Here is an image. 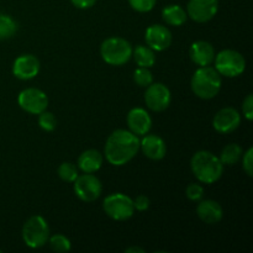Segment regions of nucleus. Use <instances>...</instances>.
Instances as JSON below:
<instances>
[{
    "instance_id": "1",
    "label": "nucleus",
    "mask_w": 253,
    "mask_h": 253,
    "mask_svg": "<svg viewBox=\"0 0 253 253\" xmlns=\"http://www.w3.org/2000/svg\"><path fill=\"white\" fill-rule=\"evenodd\" d=\"M140 150V140L135 133L126 130H116L108 137L105 157L113 166H124L130 162Z\"/></svg>"
},
{
    "instance_id": "2",
    "label": "nucleus",
    "mask_w": 253,
    "mask_h": 253,
    "mask_svg": "<svg viewBox=\"0 0 253 253\" xmlns=\"http://www.w3.org/2000/svg\"><path fill=\"white\" fill-rule=\"evenodd\" d=\"M192 172L198 180L205 184H212L221 178L224 173V165L219 157L209 151H199L190 161Z\"/></svg>"
},
{
    "instance_id": "3",
    "label": "nucleus",
    "mask_w": 253,
    "mask_h": 253,
    "mask_svg": "<svg viewBox=\"0 0 253 253\" xmlns=\"http://www.w3.org/2000/svg\"><path fill=\"white\" fill-rule=\"evenodd\" d=\"M192 90L200 99H212L221 89V76L212 67H200L192 78Z\"/></svg>"
},
{
    "instance_id": "4",
    "label": "nucleus",
    "mask_w": 253,
    "mask_h": 253,
    "mask_svg": "<svg viewBox=\"0 0 253 253\" xmlns=\"http://www.w3.org/2000/svg\"><path fill=\"white\" fill-rule=\"evenodd\" d=\"M130 42L121 37H110L101 43L100 53L104 61L111 66H123L132 57Z\"/></svg>"
},
{
    "instance_id": "5",
    "label": "nucleus",
    "mask_w": 253,
    "mask_h": 253,
    "mask_svg": "<svg viewBox=\"0 0 253 253\" xmlns=\"http://www.w3.org/2000/svg\"><path fill=\"white\" fill-rule=\"evenodd\" d=\"M22 239L31 249L44 246L49 239V227L46 220L40 215L30 217L22 227Z\"/></svg>"
},
{
    "instance_id": "6",
    "label": "nucleus",
    "mask_w": 253,
    "mask_h": 253,
    "mask_svg": "<svg viewBox=\"0 0 253 253\" xmlns=\"http://www.w3.org/2000/svg\"><path fill=\"white\" fill-rule=\"evenodd\" d=\"M215 69L219 72L220 76L234 77L241 76L246 68V61L240 52L234 49H224L215 54Z\"/></svg>"
},
{
    "instance_id": "7",
    "label": "nucleus",
    "mask_w": 253,
    "mask_h": 253,
    "mask_svg": "<svg viewBox=\"0 0 253 253\" xmlns=\"http://www.w3.org/2000/svg\"><path fill=\"white\" fill-rule=\"evenodd\" d=\"M103 209L109 217L116 221H125L130 219L135 211L133 200L121 193L108 195L103 202Z\"/></svg>"
},
{
    "instance_id": "8",
    "label": "nucleus",
    "mask_w": 253,
    "mask_h": 253,
    "mask_svg": "<svg viewBox=\"0 0 253 253\" xmlns=\"http://www.w3.org/2000/svg\"><path fill=\"white\" fill-rule=\"evenodd\" d=\"M73 183L74 193L82 202H94L100 197L101 192H103L101 182L91 173H84L83 175H78Z\"/></svg>"
},
{
    "instance_id": "9",
    "label": "nucleus",
    "mask_w": 253,
    "mask_h": 253,
    "mask_svg": "<svg viewBox=\"0 0 253 253\" xmlns=\"http://www.w3.org/2000/svg\"><path fill=\"white\" fill-rule=\"evenodd\" d=\"M17 101H19V105L22 110L34 114V115L41 114L42 111L46 110L47 105H48V98H47L46 94L36 88L24 89L19 94Z\"/></svg>"
},
{
    "instance_id": "10",
    "label": "nucleus",
    "mask_w": 253,
    "mask_h": 253,
    "mask_svg": "<svg viewBox=\"0 0 253 253\" xmlns=\"http://www.w3.org/2000/svg\"><path fill=\"white\" fill-rule=\"evenodd\" d=\"M170 91L165 84L151 83L145 93L146 105L153 111L166 110L170 104Z\"/></svg>"
},
{
    "instance_id": "11",
    "label": "nucleus",
    "mask_w": 253,
    "mask_h": 253,
    "mask_svg": "<svg viewBox=\"0 0 253 253\" xmlns=\"http://www.w3.org/2000/svg\"><path fill=\"white\" fill-rule=\"evenodd\" d=\"M217 9V0H189L187 15L195 22H208L216 15Z\"/></svg>"
},
{
    "instance_id": "12",
    "label": "nucleus",
    "mask_w": 253,
    "mask_h": 253,
    "mask_svg": "<svg viewBox=\"0 0 253 253\" xmlns=\"http://www.w3.org/2000/svg\"><path fill=\"white\" fill-rule=\"evenodd\" d=\"M145 39L153 51H165L172 43V32L163 25H152L146 30Z\"/></svg>"
},
{
    "instance_id": "13",
    "label": "nucleus",
    "mask_w": 253,
    "mask_h": 253,
    "mask_svg": "<svg viewBox=\"0 0 253 253\" xmlns=\"http://www.w3.org/2000/svg\"><path fill=\"white\" fill-rule=\"evenodd\" d=\"M241 123L239 111L234 108H224L217 111L212 120V126L220 133H230L236 130Z\"/></svg>"
},
{
    "instance_id": "14",
    "label": "nucleus",
    "mask_w": 253,
    "mask_h": 253,
    "mask_svg": "<svg viewBox=\"0 0 253 253\" xmlns=\"http://www.w3.org/2000/svg\"><path fill=\"white\" fill-rule=\"evenodd\" d=\"M40 72V61L32 54H22L17 57L12 66V73L21 81L35 78Z\"/></svg>"
},
{
    "instance_id": "15",
    "label": "nucleus",
    "mask_w": 253,
    "mask_h": 253,
    "mask_svg": "<svg viewBox=\"0 0 253 253\" xmlns=\"http://www.w3.org/2000/svg\"><path fill=\"white\" fill-rule=\"evenodd\" d=\"M127 125L131 132L135 133L136 136H145L150 132L152 120L145 109L135 108L128 113Z\"/></svg>"
},
{
    "instance_id": "16",
    "label": "nucleus",
    "mask_w": 253,
    "mask_h": 253,
    "mask_svg": "<svg viewBox=\"0 0 253 253\" xmlns=\"http://www.w3.org/2000/svg\"><path fill=\"white\" fill-rule=\"evenodd\" d=\"M140 148L145 153L146 157L153 161H160L165 158L167 152V146L162 137L157 135H147L140 141Z\"/></svg>"
},
{
    "instance_id": "17",
    "label": "nucleus",
    "mask_w": 253,
    "mask_h": 253,
    "mask_svg": "<svg viewBox=\"0 0 253 253\" xmlns=\"http://www.w3.org/2000/svg\"><path fill=\"white\" fill-rule=\"evenodd\" d=\"M190 59L199 67H207L214 62L215 49L207 41H197L190 46Z\"/></svg>"
},
{
    "instance_id": "18",
    "label": "nucleus",
    "mask_w": 253,
    "mask_h": 253,
    "mask_svg": "<svg viewBox=\"0 0 253 253\" xmlns=\"http://www.w3.org/2000/svg\"><path fill=\"white\" fill-rule=\"evenodd\" d=\"M197 214L205 224L215 225L221 221L224 216V210L221 205L215 200H203L197 208Z\"/></svg>"
},
{
    "instance_id": "19",
    "label": "nucleus",
    "mask_w": 253,
    "mask_h": 253,
    "mask_svg": "<svg viewBox=\"0 0 253 253\" xmlns=\"http://www.w3.org/2000/svg\"><path fill=\"white\" fill-rule=\"evenodd\" d=\"M103 155L96 150H86L79 156L78 167L84 173H94L103 166Z\"/></svg>"
},
{
    "instance_id": "20",
    "label": "nucleus",
    "mask_w": 253,
    "mask_h": 253,
    "mask_svg": "<svg viewBox=\"0 0 253 253\" xmlns=\"http://www.w3.org/2000/svg\"><path fill=\"white\" fill-rule=\"evenodd\" d=\"M187 12L179 5H168L162 10V17L168 25L180 26L187 21Z\"/></svg>"
},
{
    "instance_id": "21",
    "label": "nucleus",
    "mask_w": 253,
    "mask_h": 253,
    "mask_svg": "<svg viewBox=\"0 0 253 253\" xmlns=\"http://www.w3.org/2000/svg\"><path fill=\"white\" fill-rule=\"evenodd\" d=\"M132 56L138 67L150 68L156 62L155 52H153V49L151 47L147 46H137L135 48V51H132Z\"/></svg>"
},
{
    "instance_id": "22",
    "label": "nucleus",
    "mask_w": 253,
    "mask_h": 253,
    "mask_svg": "<svg viewBox=\"0 0 253 253\" xmlns=\"http://www.w3.org/2000/svg\"><path fill=\"white\" fill-rule=\"evenodd\" d=\"M242 156V148L240 147L237 143H230L226 147H224V150L221 151V155H220V161H221L222 165L232 166L236 165L240 161Z\"/></svg>"
},
{
    "instance_id": "23",
    "label": "nucleus",
    "mask_w": 253,
    "mask_h": 253,
    "mask_svg": "<svg viewBox=\"0 0 253 253\" xmlns=\"http://www.w3.org/2000/svg\"><path fill=\"white\" fill-rule=\"evenodd\" d=\"M17 31V22L11 16L0 12V41L11 39Z\"/></svg>"
},
{
    "instance_id": "24",
    "label": "nucleus",
    "mask_w": 253,
    "mask_h": 253,
    "mask_svg": "<svg viewBox=\"0 0 253 253\" xmlns=\"http://www.w3.org/2000/svg\"><path fill=\"white\" fill-rule=\"evenodd\" d=\"M58 175L64 182L73 183L78 177V170L73 163L64 162L58 167Z\"/></svg>"
},
{
    "instance_id": "25",
    "label": "nucleus",
    "mask_w": 253,
    "mask_h": 253,
    "mask_svg": "<svg viewBox=\"0 0 253 253\" xmlns=\"http://www.w3.org/2000/svg\"><path fill=\"white\" fill-rule=\"evenodd\" d=\"M133 81L137 84L138 86L142 88H147L151 83H153V77L152 73L148 68L146 67H138L133 73Z\"/></svg>"
},
{
    "instance_id": "26",
    "label": "nucleus",
    "mask_w": 253,
    "mask_h": 253,
    "mask_svg": "<svg viewBox=\"0 0 253 253\" xmlns=\"http://www.w3.org/2000/svg\"><path fill=\"white\" fill-rule=\"evenodd\" d=\"M49 246L54 252H69L71 251V241L61 234L53 235L49 239Z\"/></svg>"
},
{
    "instance_id": "27",
    "label": "nucleus",
    "mask_w": 253,
    "mask_h": 253,
    "mask_svg": "<svg viewBox=\"0 0 253 253\" xmlns=\"http://www.w3.org/2000/svg\"><path fill=\"white\" fill-rule=\"evenodd\" d=\"M39 125L42 130L51 132V131H53L56 128L57 120L53 114L44 110L41 114H39Z\"/></svg>"
},
{
    "instance_id": "28",
    "label": "nucleus",
    "mask_w": 253,
    "mask_h": 253,
    "mask_svg": "<svg viewBox=\"0 0 253 253\" xmlns=\"http://www.w3.org/2000/svg\"><path fill=\"white\" fill-rule=\"evenodd\" d=\"M157 0H128L131 7L138 12H148L155 7Z\"/></svg>"
},
{
    "instance_id": "29",
    "label": "nucleus",
    "mask_w": 253,
    "mask_h": 253,
    "mask_svg": "<svg viewBox=\"0 0 253 253\" xmlns=\"http://www.w3.org/2000/svg\"><path fill=\"white\" fill-rule=\"evenodd\" d=\"M185 193H187V197L189 200H192V202H199L204 197V188L200 184H197V183H192V184L188 185Z\"/></svg>"
},
{
    "instance_id": "30",
    "label": "nucleus",
    "mask_w": 253,
    "mask_h": 253,
    "mask_svg": "<svg viewBox=\"0 0 253 253\" xmlns=\"http://www.w3.org/2000/svg\"><path fill=\"white\" fill-rule=\"evenodd\" d=\"M242 167L246 174L249 177H252L253 174V148H249L247 152L245 153L244 160H242Z\"/></svg>"
},
{
    "instance_id": "31",
    "label": "nucleus",
    "mask_w": 253,
    "mask_h": 253,
    "mask_svg": "<svg viewBox=\"0 0 253 253\" xmlns=\"http://www.w3.org/2000/svg\"><path fill=\"white\" fill-rule=\"evenodd\" d=\"M242 110H244L245 118L249 121L253 120V95L252 94H249L247 98L244 100V104H242Z\"/></svg>"
},
{
    "instance_id": "32",
    "label": "nucleus",
    "mask_w": 253,
    "mask_h": 253,
    "mask_svg": "<svg viewBox=\"0 0 253 253\" xmlns=\"http://www.w3.org/2000/svg\"><path fill=\"white\" fill-rule=\"evenodd\" d=\"M133 207L138 211H145L150 207V199L146 195H138L135 200H133Z\"/></svg>"
},
{
    "instance_id": "33",
    "label": "nucleus",
    "mask_w": 253,
    "mask_h": 253,
    "mask_svg": "<svg viewBox=\"0 0 253 253\" xmlns=\"http://www.w3.org/2000/svg\"><path fill=\"white\" fill-rule=\"evenodd\" d=\"M72 4L78 9H89L96 2V0H71Z\"/></svg>"
},
{
    "instance_id": "34",
    "label": "nucleus",
    "mask_w": 253,
    "mask_h": 253,
    "mask_svg": "<svg viewBox=\"0 0 253 253\" xmlns=\"http://www.w3.org/2000/svg\"><path fill=\"white\" fill-rule=\"evenodd\" d=\"M127 253H132V252H138V253H145V250L140 249V247H130V249L126 250Z\"/></svg>"
},
{
    "instance_id": "35",
    "label": "nucleus",
    "mask_w": 253,
    "mask_h": 253,
    "mask_svg": "<svg viewBox=\"0 0 253 253\" xmlns=\"http://www.w3.org/2000/svg\"><path fill=\"white\" fill-rule=\"evenodd\" d=\"M0 253H1V250H0Z\"/></svg>"
}]
</instances>
